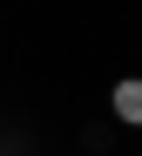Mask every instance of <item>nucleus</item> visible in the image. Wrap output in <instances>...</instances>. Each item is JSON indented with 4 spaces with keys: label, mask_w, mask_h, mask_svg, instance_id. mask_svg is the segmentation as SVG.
Returning a JSON list of instances; mask_svg holds the SVG:
<instances>
[{
    "label": "nucleus",
    "mask_w": 142,
    "mask_h": 156,
    "mask_svg": "<svg viewBox=\"0 0 142 156\" xmlns=\"http://www.w3.org/2000/svg\"><path fill=\"white\" fill-rule=\"evenodd\" d=\"M108 109H115V122L142 129V75H129V82H115V88H108Z\"/></svg>",
    "instance_id": "obj_1"
}]
</instances>
